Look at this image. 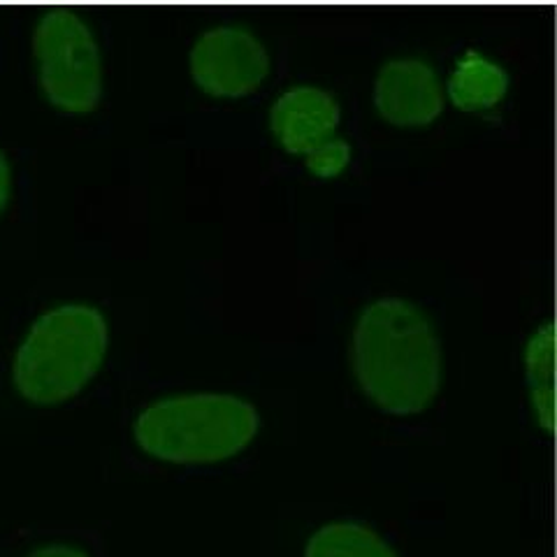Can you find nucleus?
Here are the masks:
<instances>
[{
    "instance_id": "nucleus-5",
    "label": "nucleus",
    "mask_w": 557,
    "mask_h": 557,
    "mask_svg": "<svg viewBox=\"0 0 557 557\" xmlns=\"http://www.w3.org/2000/svg\"><path fill=\"white\" fill-rule=\"evenodd\" d=\"M190 77L214 98L242 100L253 96L270 75V51L253 33L219 26L198 35L190 47Z\"/></svg>"
},
{
    "instance_id": "nucleus-8",
    "label": "nucleus",
    "mask_w": 557,
    "mask_h": 557,
    "mask_svg": "<svg viewBox=\"0 0 557 557\" xmlns=\"http://www.w3.org/2000/svg\"><path fill=\"white\" fill-rule=\"evenodd\" d=\"M290 557H421L403 539L358 516L327 518L311 525Z\"/></svg>"
},
{
    "instance_id": "nucleus-13",
    "label": "nucleus",
    "mask_w": 557,
    "mask_h": 557,
    "mask_svg": "<svg viewBox=\"0 0 557 557\" xmlns=\"http://www.w3.org/2000/svg\"><path fill=\"white\" fill-rule=\"evenodd\" d=\"M354 159V149L342 137L327 139L325 145L317 147L305 156L307 170L319 180H335L348 168Z\"/></svg>"
},
{
    "instance_id": "nucleus-11",
    "label": "nucleus",
    "mask_w": 557,
    "mask_h": 557,
    "mask_svg": "<svg viewBox=\"0 0 557 557\" xmlns=\"http://www.w3.org/2000/svg\"><path fill=\"white\" fill-rule=\"evenodd\" d=\"M555 337L553 325L536 327L525 346V388L534 430L548 440L555 418Z\"/></svg>"
},
{
    "instance_id": "nucleus-4",
    "label": "nucleus",
    "mask_w": 557,
    "mask_h": 557,
    "mask_svg": "<svg viewBox=\"0 0 557 557\" xmlns=\"http://www.w3.org/2000/svg\"><path fill=\"white\" fill-rule=\"evenodd\" d=\"M33 79L42 100L61 116L100 112L108 96V49L98 16L77 8H47L28 30Z\"/></svg>"
},
{
    "instance_id": "nucleus-10",
    "label": "nucleus",
    "mask_w": 557,
    "mask_h": 557,
    "mask_svg": "<svg viewBox=\"0 0 557 557\" xmlns=\"http://www.w3.org/2000/svg\"><path fill=\"white\" fill-rule=\"evenodd\" d=\"M509 84V73L499 63L469 51L453 67L444 91L460 112L481 114L507 98Z\"/></svg>"
},
{
    "instance_id": "nucleus-1",
    "label": "nucleus",
    "mask_w": 557,
    "mask_h": 557,
    "mask_svg": "<svg viewBox=\"0 0 557 557\" xmlns=\"http://www.w3.org/2000/svg\"><path fill=\"white\" fill-rule=\"evenodd\" d=\"M263 418L247 397L177 391L139 399L121 421V456L145 474H202L256 446Z\"/></svg>"
},
{
    "instance_id": "nucleus-12",
    "label": "nucleus",
    "mask_w": 557,
    "mask_h": 557,
    "mask_svg": "<svg viewBox=\"0 0 557 557\" xmlns=\"http://www.w3.org/2000/svg\"><path fill=\"white\" fill-rule=\"evenodd\" d=\"M28 200V177L22 151L0 131V244L20 221Z\"/></svg>"
},
{
    "instance_id": "nucleus-6",
    "label": "nucleus",
    "mask_w": 557,
    "mask_h": 557,
    "mask_svg": "<svg viewBox=\"0 0 557 557\" xmlns=\"http://www.w3.org/2000/svg\"><path fill=\"white\" fill-rule=\"evenodd\" d=\"M374 108L395 128H423L444 112L446 91L437 70L421 59H393L374 79Z\"/></svg>"
},
{
    "instance_id": "nucleus-2",
    "label": "nucleus",
    "mask_w": 557,
    "mask_h": 557,
    "mask_svg": "<svg viewBox=\"0 0 557 557\" xmlns=\"http://www.w3.org/2000/svg\"><path fill=\"white\" fill-rule=\"evenodd\" d=\"M110 356L112 325L98 302H47L10 335L3 391L28 411L73 409L96 391Z\"/></svg>"
},
{
    "instance_id": "nucleus-9",
    "label": "nucleus",
    "mask_w": 557,
    "mask_h": 557,
    "mask_svg": "<svg viewBox=\"0 0 557 557\" xmlns=\"http://www.w3.org/2000/svg\"><path fill=\"white\" fill-rule=\"evenodd\" d=\"M0 557H110V550L96 528L28 525L0 542Z\"/></svg>"
},
{
    "instance_id": "nucleus-7",
    "label": "nucleus",
    "mask_w": 557,
    "mask_h": 557,
    "mask_svg": "<svg viewBox=\"0 0 557 557\" xmlns=\"http://www.w3.org/2000/svg\"><path fill=\"white\" fill-rule=\"evenodd\" d=\"M342 126L339 100L319 86H295L270 110L274 139L293 156H307L333 139Z\"/></svg>"
},
{
    "instance_id": "nucleus-3",
    "label": "nucleus",
    "mask_w": 557,
    "mask_h": 557,
    "mask_svg": "<svg viewBox=\"0 0 557 557\" xmlns=\"http://www.w3.org/2000/svg\"><path fill=\"white\" fill-rule=\"evenodd\" d=\"M354 372L368 403L395 421L423 416L442 386V342L425 313L405 298L362 309L354 333Z\"/></svg>"
}]
</instances>
